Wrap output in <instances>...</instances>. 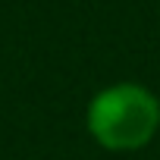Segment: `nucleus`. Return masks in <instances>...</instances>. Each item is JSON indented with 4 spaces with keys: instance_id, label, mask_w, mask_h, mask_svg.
Masks as SVG:
<instances>
[{
    "instance_id": "1",
    "label": "nucleus",
    "mask_w": 160,
    "mask_h": 160,
    "mask_svg": "<svg viewBox=\"0 0 160 160\" xmlns=\"http://www.w3.org/2000/svg\"><path fill=\"white\" fill-rule=\"evenodd\" d=\"M85 129L110 154L141 151L160 132V98L141 82L104 85L85 107Z\"/></svg>"
}]
</instances>
